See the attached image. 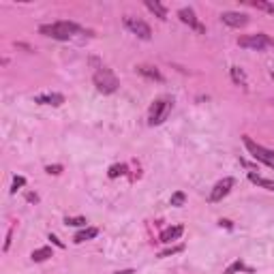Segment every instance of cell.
I'll return each instance as SVG.
<instances>
[{"label":"cell","mask_w":274,"mask_h":274,"mask_svg":"<svg viewBox=\"0 0 274 274\" xmlns=\"http://www.w3.org/2000/svg\"><path fill=\"white\" fill-rule=\"evenodd\" d=\"M41 35L50 37V39H56V41H68L73 39L75 32H80V26L73 24V22H54V24H45L39 28Z\"/></svg>","instance_id":"6da1fadb"},{"label":"cell","mask_w":274,"mask_h":274,"mask_svg":"<svg viewBox=\"0 0 274 274\" xmlns=\"http://www.w3.org/2000/svg\"><path fill=\"white\" fill-rule=\"evenodd\" d=\"M92 82L96 86V90L103 92V94H112V92L118 90V86H120L118 84V77L114 75L112 68H99V71L94 73Z\"/></svg>","instance_id":"7a4b0ae2"},{"label":"cell","mask_w":274,"mask_h":274,"mask_svg":"<svg viewBox=\"0 0 274 274\" xmlns=\"http://www.w3.org/2000/svg\"><path fill=\"white\" fill-rule=\"evenodd\" d=\"M172 112V101L169 99H156L152 105H150V112H148V124L150 126H156L167 120V116Z\"/></svg>","instance_id":"3957f363"},{"label":"cell","mask_w":274,"mask_h":274,"mask_svg":"<svg viewBox=\"0 0 274 274\" xmlns=\"http://www.w3.org/2000/svg\"><path fill=\"white\" fill-rule=\"evenodd\" d=\"M244 146H247V150L253 154L255 161H259L263 165H268L270 169H274V150H268V148H263V146L255 144L251 137H244Z\"/></svg>","instance_id":"277c9868"},{"label":"cell","mask_w":274,"mask_h":274,"mask_svg":"<svg viewBox=\"0 0 274 274\" xmlns=\"http://www.w3.org/2000/svg\"><path fill=\"white\" fill-rule=\"evenodd\" d=\"M238 45L240 47H247V50H255V52H261L263 47L268 45H274V39H270L268 35H247V37H240L238 39Z\"/></svg>","instance_id":"5b68a950"},{"label":"cell","mask_w":274,"mask_h":274,"mask_svg":"<svg viewBox=\"0 0 274 274\" xmlns=\"http://www.w3.org/2000/svg\"><path fill=\"white\" fill-rule=\"evenodd\" d=\"M124 24H126V28L133 32V35H137L140 39H144V41H148V39L152 37V30H150V26L144 22V19H140V17H131V15H126L124 17Z\"/></svg>","instance_id":"8992f818"},{"label":"cell","mask_w":274,"mask_h":274,"mask_svg":"<svg viewBox=\"0 0 274 274\" xmlns=\"http://www.w3.org/2000/svg\"><path fill=\"white\" fill-rule=\"evenodd\" d=\"M221 22L223 24H227L231 28H244L249 24V15H244V13H236V11H225L221 15Z\"/></svg>","instance_id":"52a82bcc"},{"label":"cell","mask_w":274,"mask_h":274,"mask_svg":"<svg viewBox=\"0 0 274 274\" xmlns=\"http://www.w3.org/2000/svg\"><path fill=\"white\" fill-rule=\"evenodd\" d=\"M231 187H233L231 178H223L221 182H217V184H214V189H212V193H210V201H221L223 197H227V193L231 191Z\"/></svg>","instance_id":"ba28073f"},{"label":"cell","mask_w":274,"mask_h":274,"mask_svg":"<svg viewBox=\"0 0 274 274\" xmlns=\"http://www.w3.org/2000/svg\"><path fill=\"white\" fill-rule=\"evenodd\" d=\"M178 17H180V22H182V24H189V26L195 28L197 32H203V26L199 24V19L195 17V11H193V9H180V11H178Z\"/></svg>","instance_id":"9c48e42d"},{"label":"cell","mask_w":274,"mask_h":274,"mask_svg":"<svg viewBox=\"0 0 274 274\" xmlns=\"http://www.w3.org/2000/svg\"><path fill=\"white\" fill-rule=\"evenodd\" d=\"M35 103H41V105H62L64 103V96L62 94H58V92H52V94H39L35 96Z\"/></svg>","instance_id":"30bf717a"},{"label":"cell","mask_w":274,"mask_h":274,"mask_svg":"<svg viewBox=\"0 0 274 274\" xmlns=\"http://www.w3.org/2000/svg\"><path fill=\"white\" fill-rule=\"evenodd\" d=\"M182 231H184V227H182V225H176V227H167L165 231H161V236H159V242H165V244H169V242H174V240H178V238L182 236Z\"/></svg>","instance_id":"8fae6325"},{"label":"cell","mask_w":274,"mask_h":274,"mask_svg":"<svg viewBox=\"0 0 274 274\" xmlns=\"http://www.w3.org/2000/svg\"><path fill=\"white\" fill-rule=\"evenodd\" d=\"M137 73H142L144 77H148V80H156V82L163 80V75L156 71L154 66H148V64H140V66H137Z\"/></svg>","instance_id":"7c38bea8"},{"label":"cell","mask_w":274,"mask_h":274,"mask_svg":"<svg viewBox=\"0 0 274 274\" xmlns=\"http://www.w3.org/2000/svg\"><path fill=\"white\" fill-rule=\"evenodd\" d=\"M146 7H148V9H150V11H152L156 17L167 19V9H165L161 3H156V0H146Z\"/></svg>","instance_id":"4fadbf2b"},{"label":"cell","mask_w":274,"mask_h":274,"mask_svg":"<svg viewBox=\"0 0 274 274\" xmlns=\"http://www.w3.org/2000/svg\"><path fill=\"white\" fill-rule=\"evenodd\" d=\"M96 236H99V229H96V227H88V229H82V231L75 233V242L80 244V242H86V240H92Z\"/></svg>","instance_id":"5bb4252c"},{"label":"cell","mask_w":274,"mask_h":274,"mask_svg":"<svg viewBox=\"0 0 274 274\" xmlns=\"http://www.w3.org/2000/svg\"><path fill=\"white\" fill-rule=\"evenodd\" d=\"M249 180H251L253 184H257V187H263V189H268V191H274V180L261 178V176H257V174H249Z\"/></svg>","instance_id":"9a60e30c"},{"label":"cell","mask_w":274,"mask_h":274,"mask_svg":"<svg viewBox=\"0 0 274 274\" xmlns=\"http://www.w3.org/2000/svg\"><path fill=\"white\" fill-rule=\"evenodd\" d=\"M52 257V249L50 247H43V249H37L32 251V261H45V259H50Z\"/></svg>","instance_id":"2e32d148"},{"label":"cell","mask_w":274,"mask_h":274,"mask_svg":"<svg viewBox=\"0 0 274 274\" xmlns=\"http://www.w3.org/2000/svg\"><path fill=\"white\" fill-rule=\"evenodd\" d=\"M231 80L238 86H247V75H244V71L240 66H231Z\"/></svg>","instance_id":"e0dca14e"},{"label":"cell","mask_w":274,"mask_h":274,"mask_svg":"<svg viewBox=\"0 0 274 274\" xmlns=\"http://www.w3.org/2000/svg\"><path fill=\"white\" fill-rule=\"evenodd\" d=\"M255 9H259V11H266V13H270V15H274V5H270V3H266V0H255V3H251Z\"/></svg>","instance_id":"ac0fdd59"},{"label":"cell","mask_w":274,"mask_h":274,"mask_svg":"<svg viewBox=\"0 0 274 274\" xmlns=\"http://www.w3.org/2000/svg\"><path fill=\"white\" fill-rule=\"evenodd\" d=\"M64 223L71 225V227H86V219L84 217H66Z\"/></svg>","instance_id":"d6986e66"},{"label":"cell","mask_w":274,"mask_h":274,"mask_svg":"<svg viewBox=\"0 0 274 274\" xmlns=\"http://www.w3.org/2000/svg\"><path fill=\"white\" fill-rule=\"evenodd\" d=\"M126 172L124 165H114V167L110 169V178H118V176H122Z\"/></svg>","instance_id":"ffe728a7"},{"label":"cell","mask_w":274,"mask_h":274,"mask_svg":"<svg viewBox=\"0 0 274 274\" xmlns=\"http://www.w3.org/2000/svg\"><path fill=\"white\" fill-rule=\"evenodd\" d=\"M184 199H187V197H184V193H182V191L174 193V195H172V206H182Z\"/></svg>","instance_id":"44dd1931"},{"label":"cell","mask_w":274,"mask_h":274,"mask_svg":"<svg viewBox=\"0 0 274 274\" xmlns=\"http://www.w3.org/2000/svg\"><path fill=\"white\" fill-rule=\"evenodd\" d=\"M184 247H172V249H167V251H163V253H159V257H169V255H174V253H180Z\"/></svg>","instance_id":"7402d4cb"},{"label":"cell","mask_w":274,"mask_h":274,"mask_svg":"<svg viewBox=\"0 0 274 274\" xmlns=\"http://www.w3.org/2000/svg\"><path fill=\"white\" fill-rule=\"evenodd\" d=\"M24 184H26V180L22 178V176H15V178H13V189H11V191L15 193V191H17V187H24Z\"/></svg>","instance_id":"603a6c76"},{"label":"cell","mask_w":274,"mask_h":274,"mask_svg":"<svg viewBox=\"0 0 274 274\" xmlns=\"http://www.w3.org/2000/svg\"><path fill=\"white\" fill-rule=\"evenodd\" d=\"M236 270H244V263H242V261H236L231 268H227V272H225V274H233Z\"/></svg>","instance_id":"cb8c5ba5"},{"label":"cell","mask_w":274,"mask_h":274,"mask_svg":"<svg viewBox=\"0 0 274 274\" xmlns=\"http://www.w3.org/2000/svg\"><path fill=\"white\" fill-rule=\"evenodd\" d=\"M47 174H60V165H50V167H47Z\"/></svg>","instance_id":"d4e9b609"},{"label":"cell","mask_w":274,"mask_h":274,"mask_svg":"<svg viewBox=\"0 0 274 274\" xmlns=\"http://www.w3.org/2000/svg\"><path fill=\"white\" fill-rule=\"evenodd\" d=\"M50 240H52V242H54V244H56V247H58V249H62V247H64V244H62V242H60V240H58V238H56V236H50Z\"/></svg>","instance_id":"484cf974"},{"label":"cell","mask_w":274,"mask_h":274,"mask_svg":"<svg viewBox=\"0 0 274 274\" xmlns=\"http://www.w3.org/2000/svg\"><path fill=\"white\" fill-rule=\"evenodd\" d=\"M116 274H133V270H122V272H116Z\"/></svg>","instance_id":"4316f807"},{"label":"cell","mask_w":274,"mask_h":274,"mask_svg":"<svg viewBox=\"0 0 274 274\" xmlns=\"http://www.w3.org/2000/svg\"><path fill=\"white\" fill-rule=\"evenodd\" d=\"M270 75H272V80H274V73H270Z\"/></svg>","instance_id":"83f0119b"}]
</instances>
